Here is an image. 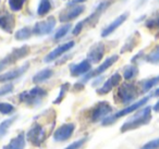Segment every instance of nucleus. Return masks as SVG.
Here are the masks:
<instances>
[{
	"label": "nucleus",
	"instance_id": "obj_4",
	"mask_svg": "<svg viewBox=\"0 0 159 149\" xmlns=\"http://www.w3.org/2000/svg\"><path fill=\"white\" fill-rule=\"evenodd\" d=\"M47 96V92L40 87H34L29 92H23L20 94V100L30 107H36L42 102L43 98Z\"/></svg>",
	"mask_w": 159,
	"mask_h": 149
},
{
	"label": "nucleus",
	"instance_id": "obj_28",
	"mask_svg": "<svg viewBox=\"0 0 159 149\" xmlns=\"http://www.w3.org/2000/svg\"><path fill=\"white\" fill-rule=\"evenodd\" d=\"M50 9H51V3L49 0H40L37 10L38 16H45V14H47L50 11Z\"/></svg>",
	"mask_w": 159,
	"mask_h": 149
},
{
	"label": "nucleus",
	"instance_id": "obj_39",
	"mask_svg": "<svg viewBox=\"0 0 159 149\" xmlns=\"http://www.w3.org/2000/svg\"><path fill=\"white\" fill-rule=\"evenodd\" d=\"M152 96H159V88H158V89L156 90V92L154 93V94L152 95Z\"/></svg>",
	"mask_w": 159,
	"mask_h": 149
},
{
	"label": "nucleus",
	"instance_id": "obj_24",
	"mask_svg": "<svg viewBox=\"0 0 159 149\" xmlns=\"http://www.w3.org/2000/svg\"><path fill=\"white\" fill-rule=\"evenodd\" d=\"M16 120V116L14 115V116H11V118L7 119V120L1 122V124H0V138H2L3 136L7 134L8 129H10V126L13 124V122Z\"/></svg>",
	"mask_w": 159,
	"mask_h": 149
},
{
	"label": "nucleus",
	"instance_id": "obj_22",
	"mask_svg": "<svg viewBox=\"0 0 159 149\" xmlns=\"http://www.w3.org/2000/svg\"><path fill=\"white\" fill-rule=\"evenodd\" d=\"M145 61L152 64H159V45L155 46L154 49L146 56Z\"/></svg>",
	"mask_w": 159,
	"mask_h": 149
},
{
	"label": "nucleus",
	"instance_id": "obj_9",
	"mask_svg": "<svg viewBox=\"0 0 159 149\" xmlns=\"http://www.w3.org/2000/svg\"><path fill=\"white\" fill-rule=\"evenodd\" d=\"M118 59H119V56H117V55H113V56H111V57L107 58V59L104 61V63L100 64V65L98 66L96 70L87 73L86 76L83 79V82H87L89 79H93V77H96V76H98V75L102 74V73H104L107 69H109L111 65H112V64H115L116 62L118 61Z\"/></svg>",
	"mask_w": 159,
	"mask_h": 149
},
{
	"label": "nucleus",
	"instance_id": "obj_36",
	"mask_svg": "<svg viewBox=\"0 0 159 149\" xmlns=\"http://www.w3.org/2000/svg\"><path fill=\"white\" fill-rule=\"evenodd\" d=\"M83 27H84V22L81 21V22L77 23L76 26H75L74 29H73V35H79V34L81 33V31L83 29Z\"/></svg>",
	"mask_w": 159,
	"mask_h": 149
},
{
	"label": "nucleus",
	"instance_id": "obj_23",
	"mask_svg": "<svg viewBox=\"0 0 159 149\" xmlns=\"http://www.w3.org/2000/svg\"><path fill=\"white\" fill-rule=\"evenodd\" d=\"M157 84H159V75H157V76H155V77H152V79H146V81H144L143 83H142V92H143V93L149 92V90L152 89V87H155Z\"/></svg>",
	"mask_w": 159,
	"mask_h": 149
},
{
	"label": "nucleus",
	"instance_id": "obj_1",
	"mask_svg": "<svg viewBox=\"0 0 159 149\" xmlns=\"http://www.w3.org/2000/svg\"><path fill=\"white\" fill-rule=\"evenodd\" d=\"M46 114L47 111L44 114H40L43 122H38V120L35 119V122L26 134V139L34 146H40L48 137L49 132L55 126V113L52 115Z\"/></svg>",
	"mask_w": 159,
	"mask_h": 149
},
{
	"label": "nucleus",
	"instance_id": "obj_2",
	"mask_svg": "<svg viewBox=\"0 0 159 149\" xmlns=\"http://www.w3.org/2000/svg\"><path fill=\"white\" fill-rule=\"evenodd\" d=\"M150 120H152V108L146 107L143 110H141L139 113L135 114L133 118L129 119L125 123H123L120 131L122 133H125V132L139 129V127L143 126V125L148 124L150 122Z\"/></svg>",
	"mask_w": 159,
	"mask_h": 149
},
{
	"label": "nucleus",
	"instance_id": "obj_16",
	"mask_svg": "<svg viewBox=\"0 0 159 149\" xmlns=\"http://www.w3.org/2000/svg\"><path fill=\"white\" fill-rule=\"evenodd\" d=\"M29 66H30V64L26 63V64H24V65L20 66V68L16 69V70H12V71H10V72L5 73V74H1L0 75V83L10 82V81H12V79H18V77H20L21 75H23L26 72Z\"/></svg>",
	"mask_w": 159,
	"mask_h": 149
},
{
	"label": "nucleus",
	"instance_id": "obj_21",
	"mask_svg": "<svg viewBox=\"0 0 159 149\" xmlns=\"http://www.w3.org/2000/svg\"><path fill=\"white\" fill-rule=\"evenodd\" d=\"M53 72L52 70L50 69H44V70L39 71L38 73H36L35 75L33 76V82L35 84H39V83H43V82L47 81L48 79H50L52 76Z\"/></svg>",
	"mask_w": 159,
	"mask_h": 149
},
{
	"label": "nucleus",
	"instance_id": "obj_27",
	"mask_svg": "<svg viewBox=\"0 0 159 149\" xmlns=\"http://www.w3.org/2000/svg\"><path fill=\"white\" fill-rule=\"evenodd\" d=\"M32 34H33V31H32L30 27H23V29H19L16 33V39H18V40L29 39L32 36Z\"/></svg>",
	"mask_w": 159,
	"mask_h": 149
},
{
	"label": "nucleus",
	"instance_id": "obj_19",
	"mask_svg": "<svg viewBox=\"0 0 159 149\" xmlns=\"http://www.w3.org/2000/svg\"><path fill=\"white\" fill-rule=\"evenodd\" d=\"M139 32H134L130 37L128 38V40L125 42V44L123 45V47L121 48V53H124V52H130L132 51L135 47L137 46L139 42Z\"/></svg>",
	"mask_w": 159,
	"mask_h": 149
},
{
	"label": "nucleus",
	"instance_id": "obj_8",
	"mask_svg": "<svg viewBox=\"0 0 159 149\" xmlns=\"http://www.w3.org/2000/svg\"><path fill=\"white\" fill-rule=\"evenodd\" d=\"M56 26V20L53 16L48 18L46 21H42V22H37L35 26L33 27V34L37 36L43 35H48L52 32V29Z\"/></svg>",
	"mask_w": 159,
	"mask_h": 149
},
{
	"label": "nucleus",
	"instance_id": "obj_10",
	"mask_svg": "<svg viewBox=\"0 0 159 149\" xmlns=\"http://www.w3.org/2000/svg\"><path fill=\"white\" fill-rule=\"evenodd\" d=\"M75 129V124L73 123H66L61 125L57 131L53 133V139L56 142H64L68 140L72 136L73 132Z\"/></svg>",
	"mask_w": 159,
	"mask_h": 149
},
{
	"label": "nucleus",
	"instance_id": "obj_33",
	"mask_svg": "<svg viewBox=\"0 0 159 149\" xmlns=\"http://www.w3.org/2000/svg\"><path fill=\"white\" fill-rule=\"evenodd\" d=\"M86 140H87L86 137L81 138V139L76 140V142H72L71 145H69V146L66 147V149H80L81 147L83 146V145L85 144V142H86Z\"/></svg>",
	"mask_w": 159,
	"mask_h": 149
},
{
	"label": "nucleus",
	"instance_id": "obj_18",
	"mask_svg": "<svg viewBox=\"0 0 159 149\" xmlns=\"http://www.w3.org/2000/svg\"><path fill=\"white\" fill-rule=\"evenodd\" d=\"M91 68H92L91 62H89V60H83V61L80 62L79 64L71 65V68H70L71 75H72V76H81V75L85 74V73H89Z\"/></svg>",
	"mask_w": 159,
	"mask_h": 149
},
{
	"label": "nucleus",
	"instance_id": "obj_12",
	"mask_svg": "<svg viewBox=\"0 0 159 149\" xmlns=\"http://www.w3.org/2000/svg\"><path fill=\"white\" fill-rule=\"evenodd\" d=\"M74 45H75L74 42H69V43H66V44H63V45H60V46H58L57 48L53 49L51 52H49L48 55L45 57L44 61L46 62V63L53 61V60H56L57 58L61 57L64 52H66V51H69L71 48H73Z\"/></svg>",
	"mask_w": 159,
	"mask_h": 149
},
{
	"label": "nucleus",
	"instance_id": "obj_6",
	"mask_svg": "<svg viewBox=\"0 0 159 149\" xmlns=\"http://www.w3.org/2000/svg\"><path fill=\"white\" fill-rule=\"evenodd\" d=\"M30 53V47L29 46H23L21 48L13 49L12 52H10L7 57H5L2 60H0V72L6 69L8 65H11V64L16 63V61L21 60L22 58L26 57Z\"/></svg>",
	"mask_w": 159,
	"mask_h": 149
},
{
	"label": "nucleus",
	"instance_id": "obj_17",
	"mask_svg": "<svg viewBox=\"0 0 159 149\" xmlns=\"http://www.w3.org/2000/svg\"><path fill=\"white\" fill-rule=\"evenodd\" d=\"M84 10H85L84 6H74V7L71 8L70 10H68V11L60 14V16H59L60 22H69V21L74 20L80 14H82L83 12H84Z\"/></svg>",
	"mask_w": 159,
	"mask_h": 149
},
{
	"label": "nucleus",
	"instance_id": "obj_25",
	"mask_svg": "<svg viewBox=\"0 0 159 149\" xmlns=\"http://www.w3.org/2000/svg\"><path fill=\"white\" fill-rule=\"evenodd\" d=\"M146 27L152 29H158L159 31V11H157L156 13H154V16H150L145 23Z\"/></svg>",
	"mask_w": 159,
	"mask_h": 149
},
{
	"label": "nucleus",
	"instance_id": "obj_37",
	"mask_svg": "<svg viewBox=\"0 0 159 149\" xmlns=\"http://www.w3.org/2000/svg\"><path fill=\"white\" fill-rule=\"evenodd\" d=\"M152 109H154V111L159 112V100L157 101V102H156V105L154 106V108H152Z\"/></svg>",
	"mask_w": 159,
	"mask_h": 149
},
{
	"label": "nucleus",
	"instance_id": "obj_26",
	"mask_svg": "<svg viewBox=\"0 0 159 149\" xmlns=\"http://www.w3.org/2000/svg\"><path fill=\"white\" fill-rule=\"evenodd\" d=\"M139 74V69L135 65H128L123 71V77L126 81H131Z\"/></svg>",
	"mask_w": 159,
	"mask_h": 149
},
{
	"label": "nucleus",
	"instance_id": "obj_34",
	"mask_svg": "<svg viewBox=\"0 0 159 149\" xmlns=\"http://www.w3.org/2000/svg\"><path fill=\"white\" fill-rule=\"evenodd\" d=\"M157 148H159V138H156V139H152L150 142H148L141 149H157Z\"/></svg>",
	"mask_w": 159,
	"mask_h": 149
},
{
	"label": "nucleus",
	"instance_id": "obj_20",
	"mask_svg": "<svg viewBox=\"0 0 159 149\" xmlns=\"http://www.w3.org/2000/svg\"><path fill=\"white\" fill-rule=\"evenodd\" d=\"M24 146H25V135L24 133H20L9 144L6 145L3 147V149H24Z\"/></svg>",
	"mask_w": 159,
	"mask_h": 149
},
{
	"label": "nucleus",
	"instance_id": "obj_30",
	"mask_svg": "<svg viewBox=\"0 0 159 149\" xmlns=\"http://www.w3.org/2000/svg\"><path fill=\"white\" fill-rule=\"evenodd\" d=\"M69 87H70V85H69V83H64V84H62L61 87H60V93H59V95H58L57 99H56V100L53 101V103H55V105H58V103H60L62 100H63L64 96H66V90L69 89Z\"/></svg>",
	"mask_w": 159,
	"mask_h": 149
},
{
	"label": "nucleus",
	"instance_id": "obj_14",
	"mask_svg": "<svg viewBox=\"0 0 159 149\" xmlns=\"http://www.w3.org/2000/svg\"><path fill=\"white\" fill-rule=\"evenodd\" d=\"M105 55V46L104 44L99 43V44L94 45L91 48V50L89 51L87 55V60L92 63H98L102 61V57Z\"/></svg>",
	"mask_w": 159,
	"mask_h": 149
},
{
	"label": "nucleus",
	"instance_id": "obj_35",
	"mask_svg": "<svg viewBox=\"0 0 159 149\" xmlns=\"http://www.w3.org/2000/svg\"><path fill=\"white\" fill-rule=\"evenodd\" d=\"M12 90H13V84H7V85H5L3 87L0 88V97L9 94Z\"/></svg>",
	"mask_w": 159,
	"mask_h": 149
},
{
	"label": "nucleus",
	"instance_id": "obj_11",
	"mask_svg": "<svg viewBox=\"0 0 159 149\" xmlns=\"http://www.w3.org/2000/svg\"><path fill=\"white\" fill-rule=\"evenodd\" d=\"M16 26V18L7 11H0V29L11 34Z\"/></svg>",
	"mask_w": 159,
	"mask_h": 149
},
{
	"label": "nucleus",
	"instance_id": "obj_7",
	"mask_svg": "<svg viewBox=\"0 0 159 149\" xmlns=\"http://www.w3.org/2000/svg\"><path fill=\"white\" fill-rule=\"evenodd\" d=\"M111 111H112V107L107 101H100L91 110V113H89L91 121L92 122H97L102 119L107 118V115Z\"/></svg>",
	"mask_w": 159,
	"mask_h": 149
},
{
	"label": "nucleus",
	"instance_id": "obj_5",
	"mask_svg": "<svg viewBox=\"0 0 159 149\" xmlns=\"http://www.w3.org/2000/svg\"><path fill=\"white\" fill-rule=\"evenodd\" d=\"M149 98H150V96L144 97L143 99H141V100H139V101H136V102L132 103V105H130L129 107H125L124 109L118 111L117 113H115V114H112V115L105 118L104 120H102V125H105V126H107V125H110V124H112L113 122H116L118 119H120V118H122V116L128 115V114L134 112L135 110H137V109H139L141 107H143V106L145 105V103L147 102L148 100H149Z\"/></svg>",
	"mask_w": 159,
	"mask_h": 149
},
{
	"label": "nucleus",
	"instance_id": "obj_38",
	"mask_svg": "<svg viewBox=\"0 0 159 149\" xmlns=\"http://www.w3.org/2000/svg\"><path fill=\"white\" fill-rule=\"evenodd\" d=\"M84 1H86V0H72L70 5H73V3H81V2H84Z\"/></svg>",
	"mask_w": 159,
	"mask_h": 149
},
{
	"label": "nucleus",
	"instance_id": "obj_15",
	"mask_svg": "<svg viewBox=\"0 0 159 149\" xmlns=\"http://www.w3.org/2000/svg\"><path fill=\"white\" fill-rule=\"evenodd\" d=\"M128 16H129V13L128 12H125V13H123V14H121V16H118L116 20H113L112 22H111L110 24L106 27V29H104V31L102 32V37H107V36H109L110 34H112L113 32H115L116 29L120 26V25H122L124 22H125L126 19H128Z\"/></svg>",
	"mask_w": 159,
	"mask_h": 149
},
{
	"label": "nucleus",
	"instance_id": "obj_29",
	"mask_svg": "<svg viewBox=\"0 0 159 149\" xmlns=\"http://www.w3.org/2000/svg\"><path fill=\"white\" fill-rule=\"evenodd\" d=\"M25 1L26 0H9V7L14 12L20 11L23 8V6H24Z\"/></svg>",
	"mask_w": 159,
	"mask_h": 149
},
{
	"label": "nucleus",
	"instance_id": "obj_32",
	"mask_svg": "<svg viewBox=\"0 0 159 149\" xmlns=\"http://www.w3.org/2000/svg\"><path fill=\"white\" fill-rule=\"evenodd\" d=\"M14 111V107L10 103L0 102V113L2 114H10Z\"/></svg>",
	"mask_w": 159,
	"mask_h": 149
},
{
	"label": "nucleus",
	"instance_id": "obj_31",
	"mask_svg": "<svg viewBox=\"0 0 159 149\" xmlns=\"http://www.w3.org/2000/svg\"><path fill=\"white\" fill-rule=\"evenodd\" d=\"M70 29H71L70 23H69V24L63 25L62 27H60V29L57 31V33L55 34V39H61L62 37H64V36L68 34V32L70 31Z\"/></svg>",
	"mask_w": 159,
	"mask_h": 149
},
{
	"label": "nucleus",
	"instance_id": "obj_13",
	"mask_svg": "<svg viewBox=\"0 0 159 149\" xmlns=\"http://www.w3.org/2000/svg\"><path fill=\"white\" fill-rule=\"evenodd\" d=\"M121 82V75L119 73H115L112 76H110L106 82L105 84L102 86L100 88L97 89V94L98 95H106L108 93H110L116 86H118Z\"/></svg>",
	"mask_w": 159,
	"mask_h": 149
},
{
	"label": "nucleus",
	"instance_id": "obj_3",
	"mask_svg": "<svg viewBox=\"0 0 159 149\" xmlns=\"http://www.w3.org/2000/svg\"><path fill=\"white\" fill-rule=\"evenodd\" d=\"M139 87L134 83H123L116 93V101L122 105H129L139 97Z\"/></svg>",
	"mask_w": 159,
	"mask_h": 149
}]
</instances>
